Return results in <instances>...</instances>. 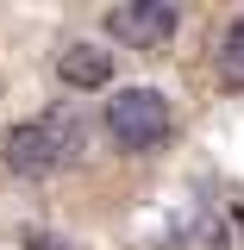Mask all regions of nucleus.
Masks as SVG:
<instances>
[{"mask_svg":"<svg viewBox=\"0 0 244 250\" xmlns=\"http://www.w3.org/2000/svg\"><path fill=\"white\" fill-rule=\"evenodd\" d=\"M176 25H182V6H169V0H125L107 13V38L125 50H163Z\"/></svg>","mask_w":244,"mask_h":250,"instance_id":"3","label":"nucleus"},{"mask_svg":"<svg viewBox=\"0 0 244 250\" xmlns=\"http://www.w3.org/2000/svg\"><path fill=\"white\" fill-rule=\"evenodd\" d=\"M88 144H94V138H88L82 106L63 100V106H44L38 119L6 125V138H0V163H6L19 182H44V175H57V169H69V163H82Z\"/></svg>","mask_w":244,"mask_h":250,"instance_id":"1","label":"nucleus"},{"mask_svg":"<svg viewBox=\"0 0 244 250\" xmlns=\"http://www.w3.org/2000/svg\"><path fill=\"white\" fill-rule=\"evenodd\" d=\"M57 82L75 94H94L113 82V50H100V44H63L57 57Z\"/></svg>","mask_w":244,"mask_h":250,"instance_id":"4","label":"nucleus"},{"mask_svg":"<svg viewBox=\"0 0 244 250\" xmlns=\"http://www.w3.org/2000/svg\"><path fill=\"white\" fill-rule=\"evenodd\" d=\"M100 125H107L113 150L151 156V150H163V144L176 138V106H169V94H163V88H119L113 100H107Z\"/></svg>","mask_w":244,"mask_h":250,"instance_id":"2","label":"nucleus"},{"mask_svg":"<svg viewBox=\"0 0 244 250\" xmlns=\"http://www.w3.org/2000/svg\"><path fill=\"white\" fill-rule=\"evenodd\" d=\"M25 250H69V244H63V238H50V231H31Z\"/></svg>","mask_w":244,"mask_h":250,"instance_id":"6","label":"nucleus"},{"mask_svg":"<svg viewBox=\"0 0 244 250\" xmlns=\"http://www.w3.org/2000/svg\"><path fill=\"white\" fill-rule=\"evenodd\" d=\"M213 62H219V82L238 94L244 88V13L225 19V31H219V44H213Z\"/></svg>","mask_w":244,"mask_h":250,"instance_id":"5","label":"nucleus"}]
</instances>
